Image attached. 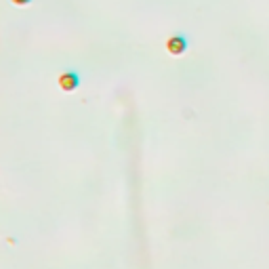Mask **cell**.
<instances>
[{
    "label": "cell",
    "instance_id": "cell-1",
    "mask_svg": "<svg viewBox=\"0 0 269 269\" xmlns=\"http://www.w3.org/2000/svg\"><path fill=\"white\" fill-rule=\"evenodd\" d=\"M187 46H189V42H187V38L183 34H173L166 40V51L171 55H183L187 51Z\"/></svg>",
    "mask_w": 269,
    "mask_h": 269
},
{
    "label": "cell",
    "instance_id": "cell-2",
    "mask_svg": "<svg viewBox=\"0 0 269 269\" xmlns=\"http://www.w3.org/2000/svg\"><path fill=\"white\" fill-rule=\"evenodd\" d=\"M59 86L63 88V91H76L78 86H80V74L76 72V69H67L59 76Z\"/></svg>",
    "mask_w": 269,
    "mask_h": 269
},
{
    "label": "cell",
    "instance_id": "cell-3",
    "mask_svg": "<svg viewBox=\"0 0 269 269\" xmlns=\"http://www.w3.org/2000/svg\"><path fill=\"white\" fill-rule=\"evenodd\" d=\"M11 2H13V4H19V6H23V4H29L32 0H11Z\"/></svg>",
    "mask_w": 269,
    "mask_h": 269
}]
</instances>
